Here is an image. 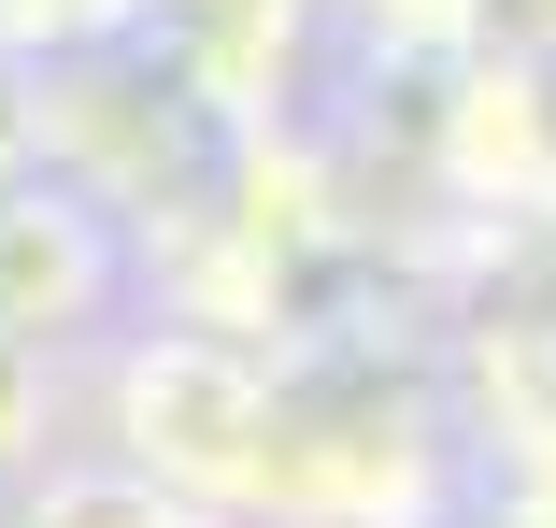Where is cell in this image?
Here are the masks:
<instances>
[{"label": "cell", "instance_id": "cell-1", "mask_svg": "<svg viewBox=\"0 0 556 528\" xmlns=\"http://www.w3.org/2000/svg\"><path fill=\"white\" fill-rule=\"evenodd\" d=\"M15 528H172L157 500H129V486H43Z\"/></svg>", "mask_w": 556, "mask_h": 528}]
</instances>
